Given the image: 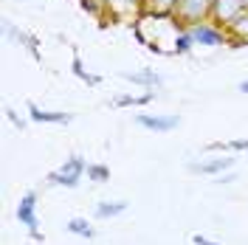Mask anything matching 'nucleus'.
Instances as JSON below:
<instances>
[{
    "instance_id": "obj_25",
    "label": "nucleus",
    "mask_w": 248,
    "mask_h": 245,
    "mask_svg": "<svg viewBox=\"0 0 248 245\" xmlns=\"http://www.w3.org/2000/svg\"><path fill=\"white\" fill-rule=\"evenodd\" d=\"M243 3H246V9H248V0H243Z\"/></svg>"
},
{
    "instance_id": "obj_13",
    "label": "nucleus",
    "mask_w": 248,
    "mask_h": 245,
    "mask_svg": "<svg viewBox=\"0 0 248 245\" xmlns=\"http://www.w3.org/2000/svg\"><path fill=\"white\" fill-rule=\"evenodd\" d=\"M130 209L127 200H102L96 203V220H113V217H122Z\"/></svg>"
},
{
    "instance_id": "obj_3",
    "label": "nucleus",
    "mask_w": 248,
    "mask_h": 245,
    "mask_svg": "<svg viewBox=\"0 0 248 245\" xmlns=\"http://www.w3.org/2000/svg\"><path fill=\"white\" fill-rule=\"evenodd\" d=\"M189 34H192L195 46H209V48L232 46V40H229V31L223 29V26H217L215 20H203V23L189 26Z\"/></svg>"
},
{
    "instance_id": "obj_17",
    "label": "nucleus",
    "mask_w": 248,
    "mask_h": 245,
    "mask_svg": "<svg viewBox=\"0 0 248 245\" xmlns=\"http://www.w3.org/2000/svg\"><path fill=\"white\" fill-rule=\"evenodd\" d=\"M150 102H155V91H147L141 93V96H116L113 99V107H144V105H150Z\"/></svg>"
},
{
    "instance_id": "obj_1",
    "label": "nucleus",
    "mask_w": 248,
    "mask_h": 245,
    "mask_svg": "<svg viewBox=\"0 0 248 245\" xmlns=\"http://www.w3.org/2000/svg\"><path fill=\"white\" fill-rule=\"evenodd\" d=\"M85 169H88L85 158H82V155H71L60 169H54V172L48 175L46 184L48 186H62V189H77L79 181L85 178Z\"/></svg>"
},
{
    "instance_id": "obj_11",
    "label": "nucleus",
    "mask_w": 248,
    "mask_h": 245,
    "mask_svg": "<svg viewBox=\"0 0 248 245\" xmlns=\"http://www.w3.org/2000/svg\"><path fill=\"white\" fill-rule=\"evenodd\" d=\"M122 79L133 82V85H141V88H150V91H155V88L164 85V79H161V74H158L155 68H144V71H122Z\"/></svg>"
},
{
    "instance_id": "obj_12",
    "label": "nucleus",
    "mask_w": 248,
    "mask_h": 245,
    "mask_svg": "<svg viewBox=\"0 0 248 245\" xmlns=\"http://www.w3.org/2000/svg\"><path fill=\"white\" fill-rule=\"evenodd\" d=\"M226 31H229V40H232L234 48L246 46V43H248V9L234 20L232 26H226Z\"/></svg>"
},
{
    "instance_id": "obj_19",
    "label": "nucleus",
    "mask_w": 248,
    "mask_h": 245,
    "mask_svg": "<svg viewBox=\"0 0 248 245\" xmlns=\"http://www.w3.org/2000/svg\"><path fill=\"white\" fill-rule=\"evenodd\" d=\"M85 175H88V181H93V184H108L110 181V169L105 164H88Z\"/></svg>"
},
{
    "instance_id": "obj_9",
    "label": "nucleus",
    "mask_w": 248,
    "mask_h": 245,
    "mask_svg": "<svg viewBox=\"0 0 248 245\" xmlns=\"http://www.w3.org/2000/svg\"><path fill=\"white\" fill-rule=\"evenodd\" d=\"M26 110H29V119L37 124H71L74 122V113H62V110H43L40 105H34V102H29L26 105Z\"/></svg>"
},
{
    "instance_id": "obj_10",
    "label": "nucleus",
    "mask_w": 248,
    "mask_h": 245,
    "mask_svg": "<svg viewBox=\"0 0 248 245\" xmlns=\"http://www.w3.org/2000/svg\"><path fill=\"white\" fill-rule=\"evenodd\" d=\"M108 9L110 20H124V17L141 15V0H102Z\"/></svg>"
},
{
    "instance_id": "obj_16",
    "label": "nucleus",
    "mask_w": 248,
    "mask_h": 245,
    "mask_svg": "<svg viewBox=\"0 0 248 245\" xmlns=\"http://www.w3.org/2000/svg\"><path fill=\"white\" fill-rule=\"evenodd\" d=\"M65 231L74 234V237H82V240H93V237H96V229H93L85 217H71V220L65 223Z\"/></svg>"
},
{
    "instance_id": "obj_23",
    "label": "nucleus",
    "mask_w": 248,
    "mask_h": 245,
    "mask_svg": "<svg viewBox=\"0 0 248 245\" xmlns=\"http://www.w3.org/2000/svg\"><path fill=\"white\" fill-rule=\"evenodd\" d=\"M232 181H237V175H234L232 169H229V172H223V175H217V181H215V184H232Z\"/></svg>"
},
{
    "instance_id": "obj_2",
    "label": "nucleus",
    "mask_w": 248,
    "mask_h": 245,
    "mask_svg": "<svg viewBox=\"0 0 248 245\" xmlns=\"http://www.w3.org/2000/svg\"><path fill=\"white\" fill-rule=\"evenodd\" d=\"M212 9H215V0H178L172 17L178 20V26H195V23H203V20H212Z\"/></svg>"
},
{
    "instance_id": "obj_4",
    "label": "nucleus",
    "mask_w": 248,
    "mask_h": 245,
    "mask_svg": "<svg viewBox=\"0 0 248 245\" xmlns=\"http://www.w3.org/2000/svg\"><path fill=\"white\" fill-rule=\"evenodd\" d=\"M17 220H20V226H26L31 234V240L34 243H43V231H40V217H37V192L31 189L26 192L20 203H17Z\"/></svg>"
},
{
    "instance_id": "obj_6",
    "label": "nucleus",
    "mask_w": 248,
    "mask_h": 245,
    "mask_svg": "<svg viewBox=\"0 0 248 245\" xmlns=\"http://www.w3.org/2000/svg\"><path fill=\"white\" fill-rule=\"evenodd\" d=\"M3 34H6V37H15L17 43H20V46H23L26 51H29V57H31L34 62H43L40 40H37L34 34H29V31H23V29H17V26L12 23V20H3Z\"/></svg>"
},
{
    "instance_id": "obj_8",
    "label": "nucleus",
    "mask_w": 248,
    "mask_h": 245,
    "mask_svg": "<svg viewBox=\"0 0 248 245\" xmlns=\"http://www.w3.org/2000/svg\"><path fill=\"white\" fill-rule=\"evenodd\" d=\"M234 169V158L232 155H220V158H206V161H192L189 164V172H195V175H223V172H229Z\"/></svg>"
},
{
    "instance_id": "obj_15",
    "label": "nucleus",
    "mask_w": 248,
    "mask_h": 245,
    "mask_svg": "<svg viewBox=\"0 0 248 245\" xmlns=\"http://www.w3.org/2000/svg\"><path fill=\"white\" fill-rule=\"evenodd\" d=\"M71 74H74L77 79H82L85 85H91V88L102 85V77H99V74H91V71L85 68V62H82V57H79V51H74V60H71Z\"/></svg>"
},
{
    "instance_id": "obj_21",
    "label": "nucleus",
    "mask_w": 248,
    "mask_h": 245,
    "mask_svg": "<svg viewBox=\"0 0 248 245\" xmlns=\"http://www.w3.org/2000/svg\"><path fill=\"white\" fill-rule=\"evenodd\" d=\"M226 153H248V138H234V141H226Z\"/></svg>"
},
{
    "instance_id": "obj_24",
    "label": "nucleus",
    "mask_w": 248,
    "mask_h": 245,
    "mask_svg": "<svg viewBox=\"0 0 248 245\" xmlns=\"http://www.w3.org/2000/svg\"><path fill=\"white\" fill-rule=\"evenodd\" d=\"M237 91H240V93H248V79H243V82L237 85Z\"/></svg>"
},
{
    "instance_id": "obj_7",
    "label": "nucleus",
    "mask_w": 248,
    "mask_h": 245,
    "mask_svg": "<svg viewBox=\"0 0 248 245\" xmlns=\"http://www.w3.org/2000/svg\"><path fill=\"white\" fill-rule=\"evenodd\" d=\"M246 12V3L243 0H215V9H212V20L217 26H232L237 17Z\"/></svg>"
},
{
    "instance_id": "obj_18",
    "label": "nucleus",
    "mask_w": 248,
    "mask_h": 245,
    "mask_svg": "<svg viewBox=\"0 0 248 245\" xmlns=\"http://www.w3.org/2000/svg\"><path fill=\"white\" fill-rule=\"evenodd\" d=\"M195 48V40H192V34H189V29H181L178 34H175V40H172V54H189Z\"/></svg>"
},
{
    "instance_id": "obj_14",
    "label": "nucleus",
    "mask_w": 248,
    "mask_h": 245,
    "mask_svg": "<svg viewBox=\"0 0 248 245\" xmlns=\"http://www.w3.org/2000/svg\"><path fill=\"white\" fill-rule=\"evenodd\" d=\"M175 6H178V0H141V15L172 17Z\"/></svg>"
},
{
    "instance_id": "obj_5",
    "label": "nucleus",
    "mask_w": 248,
    "mask_h": 245,
    "mask_svg": "<svg viewBox=\"0 0 248 245\" xmlns=\"http://www.w3.org/2000/svg\"><path fill=\"white\" fill-rule=\"evenodd\" d=\"M136 124L150 130V133H172L181 127V116L172 113V116H158V113H136Z\"/></svg>"
},
{
    "instance_id": "obj_22",
    "label": "nucleus",
    "mask_w": 248,
    "mask_h": 245,
    "mask_svg": "<svg viewBox=\"0 0 248 245\" xmlns=\"http://www.w3.org/2000/svg\"><path fill=\"white\" fill-rule=\"evenodd\" d=\"M192 243L195 245H220V243H215V240H209L206 234H192Z\"/></svg>"
},
{
    "instance_id": "obj_20",
    "label": "nucleus",
    "mask_w": 248,
    "mask_h": 245,
    "mask_svg": "<svg viewBox=\"0 0 248 245\" xmlns=\"http://www.w3.org/2000/svg\"><path fill=\"white\" fill-rule=\"evenodd\" d=\"M3 113H6V119H9V122L15 124L17 130H26V127H29V119H23V116H20V113H17V110L6 107V110H3Z\"/></svg>"
}]
</instances>
